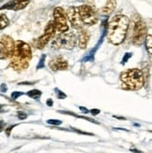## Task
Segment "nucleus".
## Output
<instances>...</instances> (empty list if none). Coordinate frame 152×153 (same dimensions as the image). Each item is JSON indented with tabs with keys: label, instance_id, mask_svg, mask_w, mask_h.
I'll return each mask as SVG.
<instances>
[{
	"label": "nucleus",
	"instance_id": "nucleus-3",
	"mask_svg": "<svg viewBox=\"0 0 152 153\" xmlns=\"http://www.w3.org/2000/svg\"><path fill=\"white\" fill-rule=\"evenodd\" d=\"M120 80L125 89L138 91L144 86L145 76H144V72L139 68H130L121 72Z\"/></svg>",
	"mask_w": 152,
	"mask_h": 153
},
{
	"label": "nucleus",
	"instance_id": "nucleus-35",
	"mask_svg": "<svg viewBox=\"0 0 152 153\" xmlns=\"http://www.w3.org/2000/svg\"><path fill=\"white\" fill-rule=\"evenodd\" d=\"M5 106L6 105H0V113L4 111V108H5Z\"/></svg>",
	"mask_w": 152,
	"mask_h": 153
},
{
	"label": "nucleus",
	"instance_id": "nucleus-15",
	"mask_svg": "<svg viewBox=\"0 0 152 153\" xmlns=\"http://www.w3.org/2000/svg\"><path fill=\"white\" fill-rule=\"evenodd\" d=\"M145 44H146V50H147V51L148 53L149 59H150L151 63H152V28L148 29Z\"/></svg>",
	"mask_w": 152,
	"mask_h": 153
},
{
	"label": "nucleus",
	"instance_id": "nucleus-36",
	"mask_svg": "<svg viewBox=\"0 0 152 153\" xmlns=\"http://www.w3.org/2000/svg\"><path fill=\"white\" fill-rule=\"evenodd\" d=\"M2 1H4V0H0V2H2Z\"/></svg>",
	"mask_w": 152,
	"mask_h": 153
},
{
	"label": "nucleus",
	"instance_id": "nucleus-6",
	"mask_svg": "<svg viewBox=\"0 0 152 153\" xmlns=\"http://www.w3.org/2000/svg\"><path fill=\"white\" fill-rule=\"evenodd\" d=\"M55 33H56V28L54 25V22H53V21H50L44 29V34L34 41L35 47L39 50H43L47 46V44L50 41V39L54 37Z\"/></svg>",
	"mask_w": 152,
	"mask_h": 153
},
{
	"label": "nucleus",
	"instance_id": "nucleus-9",
	"mask_svg": "<svg viewBox=\"0 0 152 153\" xmlns=\"http://www.w3.org/2000/svg\"><path fill=\"white\" fill-rule=\"evenodd\" d=\"M53 22L56 28V32L65 33L68 31L69 26L67 25V16L66 13L61 7H57L53 10Z\"/></svg>",
	"mask_w": 152,
	"mask_h": 153
},
{
	"label": "nucleus",
	"instance_id": "nucleus-26",
	"mask_svg": "<svg viewBox=\"0 0 152 153\" xmlns=\"http://www.w3.org/2000/svg\"><path fill=\"white\" fill-rule=\"evenodd\" d=\"M18 118L20 120H25L27 118V114H25L24 112H22V111H19L18 112Z\"/></svg>",
	"mask_w": 152,
	"mask_h": 153
},
{
	"label": "nucleus",
	"instance_id": "nucleus-10",
	"mask_svg": "<svg viewBox=\"0 0 152 153\" xmlns=\"http://www.w3.org/2000/svg\"><path fill=\"white\" fill-rule=\"evenodd\" d=\"M66 16L67 20L69 21L71 26L74 29L77 30H81L83 29V25L79 10V7H69L66 10Z\"/></svg>",
	"mask_w": 152,
	"mask_h": 153
},
{
	"label": "nucleus",
	"instance_id": "nucleus-2",
	"mask_svg": "<svg viewBox=\"0 0 152 153\" xmlns=\"http://www.w3.org/2000/svg\"><path fill=\"white\" fill-rule=\"evenodd\" d=\"M32 59V50L29 44L22 40L15 42V51L10 58V66L15 71H22L29 66V62Z\"/></svg>",
	"mask_w": 152,
	"mask_h": 153
},
{
	"label": "nucleus",
	"instance_id": "nucleus-11",
	"mask_svg": "<svg viewBox=\"0 0 152 153\" xmlns=\"http://www.w3.org/2000/svg\"><path fill=\"white\" fill-rule=\"evenodd\" d=\"M30 0H12V1L7 2V4L0 7V10H22L28 6Z\"/></svg>",
	"mask_w": 152,
	"mask_h": 153
},
{
	"label": "nucleus",
	"instance_id": "nucleus-1",
	"mask_svg": "<svg viewBox=\"0 0 152 153\" xmlns=\"http://www.w3.org/2000/svg\"><path fill=\"white\" fill-rule=\"evenodd\" d=\"M130 20L122 14H117L108 25V39L113 45H120L125 40Z\"/></svg>",
	"mask_w": 152,
	"mask_h": 153
},
{
	"label": "nucleus",
	"instance_id": "nucleus-22",
	"mask_svg": "<svg viewBox=\"0 0 152 153\" xmlns=\"http://www.w3.org/2000/svg\"><path fill=\"white\" fill-rule=\"evenodd\" d=\"M132 55H133V53H131V52L125 53V55H124V57H123V59H122V65L126 64V63L128 62V61H129V59H130V58L132 57Z\"/></svg>",
	"mask_w": 152,
	"mask_h": 153
},
{
	"label": "nucleus",
	"instance_id": "nucleus-18",
	"mask_svg": "<svg viewBox=\"0 0 152 153\" xmlns=\"http://www.w3.org/2000/svg\"><path fill=\"white\" fill-rule=\"evenodd\" d=\"M26 94L29 97L35 99V100H39L40 96L42 95V93H41L39 90H31V91H29Z\"/></svg>",
	"mask_w": 152,
	"mask_h": 153
},
{
	"label": "nucleus",
	"instance_id": "nucleus-23",
	"mask_svg": "<svg viewBox=\"0 0 152 153\" xmlns=\"http://www.w3.org/2000/svg\"><path fill=\"white\" fill-rule=\"evenodd\" d=\"M21 95H22V93H20V91H13L11 94V98L13 100H16V99H18Z\"/></svg>",
	"mask_w": 152,
	"mask_h": 153
},
{
	"label": "nucleus",
	"instance_id": "nucleus-27",
	"mask_svg": "<svg viewBox=\"0 0 152 153\" xmlns=\"http://www.w3.org/2000/svg\"><path fill=\"white\" fill-rule=\"evenodd\" d=\"M0 90H1L2 93H6V91H7V85H6L5 83H2V84H1V87H0Z\"/></svg>",
	"mask_w": 152,
	"mask_h": 153
},
{
	"label": "nucleus",
	"instance_id": "nucleus-31",
	"mask_svg": "<svg viewBox=\"0 0 152 153\" xmlns=\"http://www.w3.org/2000/svg\"><path fill=\"white\" fill-rule=\"evenodd\" d=\"M79 109L83 112V113H85V114H87V113H89L90 111L87 109V108H83V106H79Z\"/></svg>",
	"mask_w": 152,
	"mask_h": 153
},
{
	"label": "nucleus",
	"instance_id": "nucleus-17",
	"mask_svg": "<svg viewBox=\"0 0 152 153\" xmlns=\"http://www.w3.org/2000/svg\"><path fill=\"white\" fill-rule=\"evenodd\" d=\"M10 24V20L4 13H0V30L5 29Z\"/></svg>",
	"mask_w": 152,
	"mask_h": 153
},
{
	"label": "nucleus",
	"instance_id": "nucleus-16",
	"mask_svg": "<svg viewBox=\"0 0 152 153\" xmlns=\"http://www.w3.org/2000/svg\"><path fill=\"white\" fill-rule=\"evenodd\" d=\"M60 113H63V114H67V115H71V116H74L76 118H79V119H83L85 120H89L90 122H93V123H96V124H99V122L96 121L95 120H93L92 118H89V117H84V116H79V115H77L74 112H69V111H59Z\"/></svg>",
	"mask_w": 152,
	"mask_h": 153
},
{
	"label": "nucleus",
	"instance_id": "nucleus-24",
	"mask_svg": "<svg viewBox=\"0 0 152 153\" xmlns=\"http://www.w3.org/2000/svg\"><path fill=\"white\" fill-rule=\"evenodd\" d=\"M72 130H73L74 132L78 133V134H84V135H93V134H90V133L83 132V131H80V130H78V129H76V128H72Z\"/></svg>",
	"mask_w": 152,
	"mask_h": 153
},
{
	"label": "nucleus",
	"instance_id": "nucleus-32",
	"mask_svg": "<svg viewBox=\"0 0 152 153\" xmlns=\"http://www.w3.org/2000/svg\"><path fill=\"white\" fill-rule=\"evenodd\" d=\"M47 105L48 106H52L53 105V102H52L51 99H48V100H47Z\"/></svg>",
	"mask_w": 152,
	"mask_h": 153
},
{
	"label": "nucleus",
	"instance_id": "nucleus-33",
	"mask_svg": "<svg viewBox=\"0 0 152 153\" xmlns=\"http://www.w3.org/2000/svg\"><path fill=\"white\" fill-rule=\"evenodd\" d=\"M131 151L133 152V153H144L141 150H138V149H131Z\"/></svg>",
	"mask_w": 152,
	"mask_h": 153
},
{
	"label": "nucleus",
	"instance_id": "nucleus-30",
	"mask_svg": "<svg viewBox=\"0 0 152 153\" xmlns=\"http://www.w3.org/2000/svg\"><path fill=\"white\" fill-rule=\"evenodd\" d=\"M35 82H21L19 85H34Z\"/></svg>",
	"mask_w": 152,
	"mask_h": 153
},
{
	"label": "nucleus",
	"instance_id": "nucleus-20",
	"mask_svg": "<svg viewBox=\"0 0 152 153\" xmlns=\"http://www.w3.org/2000/svg\"><path fill=\"white\" fill-rule=\"evenodd\" d=\"M55 94H56L58 99H65V98H66V94L65 93H63L62 91H60L59 89H57V88L55 89Z\"/></svg>",
	"mask_w": 152,
	"mask_h": 153
},
{
	"label": "nucleus",
	"instance_id": "nucleus-13",
	"mask_svg": "<svg viewBox=\"0 0 152 153\" xmlns=\"http://www.w3.org/2000/svg\"><path fill=\"white\" fill-rule=\"evenodd\" d=\"M90 34L88 30L86 29H81L79 35V47L82 50H84L87 48V45L89 43L90 40Z\"/></svg>",
	"mask_w": 152,
	"mask_h": 153
},
{
	"label": "nucleus",
	"instance_id": "nucleus-4",
	"mask_svg": "<svg viewBox=\"0 0 152 153\" xmlns=\"http://www.w3.org/2000/svg\"><path fill=\"white\" fill-rule=\"evenodd\" d=\"M148 33V28L146 22H144L139 16L136 17V20H133V26L132 31V43L134 46H140L145 42Z\"/></svg>",
	"mask_w": 152,
	"mask_h": 153
},
{
	"label": "nucleus",
	"instance_id": "nucleus-21",
	"mask_svg": "<svg viewBox=\"0 0 152 153\" xmlns=\"http://www.w3.org/2000/svg\"><path fill=\"white\" fill-rule=\"evenodd\" d=\"M47 122L51 125H61L62 124V120H48Z\"/></svg>",
	"mask_w": 152,
	"mask_h": 153
},
{
	"label": "nucleus",
	"instance_id": "nucleus-8",
	"mask_svg": "<svg viewBox=\"0 0 152 153\" xmlns=\"http://www.w3.org/2000/svg\"><path fill=\"white\" fill-rule=\"evenodd\" d=\"M15 51V42L13 38L7 35L0 36V60L10 59Z\"/></svg>",
	"mask_w": 152,
	"mask_h": 153
},
{
	"label": "nucleus",
	"instance_id": "nucleus-28",
	"mask_svg": "<svg viewBox=\"0 0 152 153\" xmlns=\"http://www.w3.org/2000/svg\"><path fill=\"white\" fill-rule=\"evenodd\" d=\"M5 126H6V123L3 121V120H0V133H1L3 130L5 129Z\"/></svg>",
	"mask_w": 152,
	"mask_h": 153
},
{
	"label": "nucleus",
	"instance_id": "nucleus-34",
	"mask_svg": "<svg viewBox=\"0 0 152 153\" xmlns=\"http://www.w3.org/2000/svg\"><path fill=\"white\" fill-rule=\"evenodd\" d=\"M85 1L88 3V5H92V4H94L95 0H85Z\"/></svg>",
	"mask_w": 152,
	"mask_h": 153
},
{
	"label": "nucleus",
	"instance_id": "nucleus-14",
	"mask_svg": "<svg viewBox=\"0 0 152 153\" xmlns=\"http://www.w3.org/2000/svg\"><path fill=\"white\" fill-rule=\"evenodd\" d=\"M117 7L116 0H106L105 6L101 9V13L104 15H110Z\"/></svg>",
	"mask_w": 152,
	"mask_h": 153
},
{
	"label": "nucleus",
	"instance_id": "nucleus-19",
	"mask_svg": "<svg viewBox=\"0 0 152 153\" xmlns=\"http://www.w3.org/2000/svg\"><path fill=\"white\" fill-rule=\"evenodd\" d=\"M45 59H46V54H43L39 60V65H37L36 66V69L39 70V69H41V68H43L45 66Z\"/></svg>",
	"mask_w": 152,
	"mask_h": 153
},
{
	"label": "nucleus",
	"instance_id": "nucleus-29",
	"mask_svg": "<svg viewBox=\"0 0 152 153\" xmlns=\"http://www.w3.org/2000/svg\"><path fill=\"white\" fill-rule=\"evenodd\" d=\"M90 112L92 113V115H93V116H96V115L100 113V110L99 109H92V110H90Z\"/></svg>",
	"mask_w": 152,
	"mask_h": 153
},
{
	"label": "nucleus",
	"instance_id": "nucleus-7",
	"mask_svg": "<svg viewBox=\"0 0 152 153\" xmlns=\"http://www.w3.org/2000/svg\"><path fill=\"white\" fill-rule=\"evenodd\" d=\"M79 10L82 22L84 25L92 26L97 24L98 14L90 5H88V4L80 5L79 7Z\"/></svg>",
	"mask_w": 152,
	"mask_h": 153
},
{
	"label": "nucleus",
	"instance_id": "nucleus-5",
	"mask_svg": "<svg viewBox=\"0 0 152 153\" xmlns=\"http://www.w3.org/2000/svg\"><path fill=\"white\" fill-rule=\"evenodd\" d=\"M77 43V37L76 35L72 32H65L61 33L57 37L51 42V48L59 50V49H65V50H73Z\"/></svg>",
	"mask_w": 152,
	"mask_h": 153
},
{
	"label": "nucleus",
	"instance_id": "nucleus-12",
	"mask_svg": "<svg viewBox=\"0 0 152 153\" xmlns=\"http://www.w3.org/2000/svg\"><path fill=\"white\" fill-rule=\"evenodd\" d=\"M49 67L52 71L66 70L68 68V62L63 56H56L49 62Z\"/></svg>",
	"mask_w": 152,
	"mask_h": 153
},
{
	"label": "nucleus",
	"instance_id": "nucleus-25",
	"mask_svg": "<svg viewBox=\"0 0 152 153\" xmlns=\"http://www.w3.org/2000/svg\"><path fill=\"white\" fill-rule=\"evenodd\" d=\"M15 126H16V124L11 125V126H9L7 129H5V132H6L7 136H10V133H11V131H12V129H13Z\"/></svg>",
	"mask_w": 152,
	"mask_h": 153
}]
</instances>
